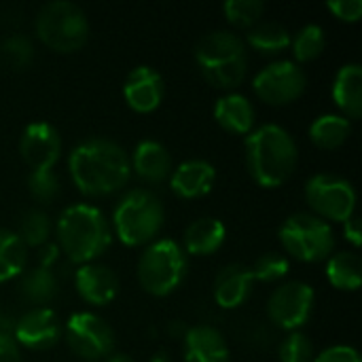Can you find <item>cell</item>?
Wrapping results in <instances>:
<instances>
[{"label": "cell", "instance_id": "cell-28", "mask_svg": "<svg viewBox=\"0 0 362 362\" xmlns=\"http://www.w3.org/2000/svg\"><path fill=\"white\" fill-rule=\"evenodd\" d=\"M28 263V248L15 231L0 229V282L15 280L23 274Z\"/></svg>", "mask_w": 362, "mask_h": 362}, {"label": "cell", "instance_id": "cell-30", "mask_svg": "<svg viewBox=\"0 0 362 362\" xmlns=\"http://www.w3.org/2000/svg\"><path fill=\"white\" fill-rule=\"evenodd\" d=\"M19 235V240L23 242V246L28 248H40L49 242L51 235V218L47 212L34 208L28 210L21 221H19V231H15Z\"/></svg>", "mask_w": 362, "mask_h": 362}, {"label": "cell", "instance_id": "cell-38", "mask_svg": "<svg viewBox=\"0 0 362 362\" xmlns=\"http://www.w3.org/2000/svg\"><path fill=\"white\" fill-rule=\"evenodd\" d=\"M0 362H21V350L8 335H0Z\"/></svg>", "mask_w": 362, "mask_h": 362}, {"label": "cell", "instance_id": "cell-25", "mask_svg": "<svg viewBox=\"0 0 362 362\" xmlns=\"http://www.w3.org/2000/svg\"><path fill=\"white\" fill-rule=\"evenodd\" d=\"M327 280L337 291H358L362 284V263L356 252L344 250L327 259Z\"/></svg>", "mask_w": 362, "mask_h": 362}, {"label": "cell", "instance_id": "cell-26", "mask_svg": "<svg viewBox=\"0 0 362 362\" xmlns=\"http://www.w3.org/2000/svg\"><path fill=\"white\" fill-rule=\"evenodd\" d=\"M352 134V121L341 115H320L310 125V138L318 148L333 151L346 144Z\"/></svg>", "mask_w": 362, "mask_h": 362}, {"label": "cell", "instance_id": "cell-1", "mask_svg": "<svg viewBox=\"0 0 362 362\" xmlns=\"http://www.w3.org/2000/svg\"><path fill=\"white\" fill-rule=\"evenodd\" d=\"M68 170L74 187L87 197L112 195L121 191L132 176L129 155L121 144L108 138L78 142L70 151Z\"/></svg>", "mask_w": 362, "mask_h": 362}, {"label": "cell", "instance_id": "cell-36", "mask_svg": "<svg viewBox=\"0 0 362 362\" xmlns=\"http://www.w3.org/2000/svg\"><path fill=\"white\" fill-rule=\"evenodd\" d=\"M327 6L337 19L348 23H354L362 17V0H331Z\"/></svg>", "mask_w": 362, "mask_h": 362}, {"label": "cell", "instance_id": "cell-29", "mask_svg": "<svg viewBox=\"0 0 362 362\" xmlns=\"http://www.w3.org/2000/svg\"><path fill=\"white\" fill-rule=\"evenodd\" d=\"M325 45H327V34L318 23L303 25L291 40V49L297 59L295 64H308L316 59L325 51Z\"/></svg>", "mask_w": 362, "mask_h": 362}, {"label": "cell", "instance_id": "cell-5", "mask_svg": "<svg viewBox=\"0 0 362 362\" xmlns=\"http://www.w3.org/2000/svg\"><path fill=\"white\" fill-rule=\"evenodd\" d=\"M165 221L161 199L148 189L127 191L112 212V229L121 244L129 248L148 246L159 235Z\"/></svg>", "mask_w": 362, "mask_h": 362}, {"label": "cell", "instance_id": "cell-40", "mask_svg": "<svg viewBox=\"0 0 362 362\" xmlns=\"http://www.w3.org/2000/svg\"><path fill=\"white\" fill-rule=\"evenodd\" d=\"M57 259H59V248L55 244L47 242L45 246L38 248V263H40V267L51 269L57 263Z\"/></svg>", "mask_w": 362, "mask_h": 362}, {"label": "cell", "instance_id": "cell-4", "mask_svg": "<svg viewBox=\"0 0 362 362\" xmlns=\"http://www.w3.org/2000/svg\"><path fill=\"white\" fill-rule=\"evenodd\" d=\"M195 62L206 81L218 89H235L248 72L244 40L227 30L204 34L195 45Z\"/></svg>", "mask_w": 362, "mask_h": 362}, {"label": "cell", "instance_id": "cell-6", "mask_svg": "<svg viewBox=\"0 0 362 362\" xmlns=\"http://www.w3.org/2000/svg\"><path fill=\"white\" fill-rule=\"evenodd\" d=\"M189 272V259L174 240L151 242L138 259V282L153 297H168L180 288Z\"/></svg>", "mask_w": 362, "mask_h": 362}, {"label": "cell", "instance_id": "cell-41", "mask_svg": "<svg viewBox=\"0 0 362 362\" xmlns=\"http://www.w3.org/2000/svg\"><path fill=\"white\" fill-rule=\"evenodd\" d=\"M104 362H134V358L127 354H110L108 358H104Z\"/></svg>", "mask_w": 362, "mask_h": 362}, {"label": "cell", "instance_id": "cell-42", "mask_svg": "<svg viewBox=\"0 0 362 362\" xmlns=\"http://www.w3.org/2000/svg\"><path fill=\"white\" fill-rule=\"evenodd\" d=\"M153 362H168V358H165V354H155Z\"/></svg>", "mask_w": 362, "mask_h": 362}, {"label": "cell", "instance_id": "cell-7", "mask_svg": "<svg viewBox=\"0 0 362 362\" xmlns=\"http://www.w3.org/2000/svg\"><path fill=\"white\" fill-rule=\"evenodd\" d=\"M36 36L57 53H74L89 38V21L83 8L68 0L47 2L36 15Z\"/></svg>", "mask_w": 362, "mask_h": 362}, {"label": "cell", "instance_id": "cell-23", "mask_svg": "<svg viewBox=\"0 0 362 362\" xmlns=\"http://www.w3.org/2000/svg\"><path fill=\"white\" fill-rule=\"evenodd\" d=\"M333 100L341 117L354 121L362 112V66L352 62L339 68L333 81Z\"/></svg>", "mask_w": 362, "mask_h": 362}, {"label": "cell", "instance_id": "cell-39", "mask_svg": "<svg viewBox=\"0 0 362 362\" xmlns=\"http://www.w3.org/2000/svg\"><path fill=\"white\" fill-rule=\"evenodd\" d=\"M344 235H346V240L354 246V248H358L362 244V238H361V218H358V214H352L346 223H344Z\"/></svg>", "mask_w": 362, "mask_h": 362}, {"label": "cell", "instance_id": "cell-22", "mask_svg": "<svg viewBox=\"0 0 362 362\" xmlns=\"http://www.w3.org/2000/svg\"><path fill=\"white\" fill-rule=\"evenodd\" d=\"M227 240V229L225 225L218 221V218H212V216H204V218H197L193 221L187 231H185V238H182V250L185 255L189 257H208V255H214L216 250L223 248Z\"/></svg>", "mask_w": 362, "mask_h": 362}, {"label": "cell", "instance_id": "cell-35", "mask_svg": "<svg viewBox=\"0 0 362 362\" xmlns=\"http://www.w3.org/2000/svg\"><path fill=\"white\" fill-rule=\"evenodd\" d=\"M28 189L30 195L36 202L49 204L59 195V178L55 176L53 170H45V172H30L28 176Z\"/></svg>", "mask_w": 362, "mask_h": 362}, {"label": "cell", "instance_id": "cell-33", "mask_svg": "<svg viewBox=\"0 0 362 362\" xmlns=\"http://www.w3.org/2000/svg\"><path fill=\"white\" fill-rule=\"evenodd\" d=\"M288 269H291V261L282 252H265L250 267L255 282H263V284H274V282L286 278Z\"/></svg>", "mask_w": 362, "mask_h": 362}, {"label": "cell", "instance_id": "cell-17", "mask_svg": "<svg viewBox=\"0 0 362 362\" xmlns=\"http://www.w3.org/2000/svg\"><path fill=\"white\" fill-rule=\"evenodd\" d=\"M214 182L216 170L206 159H187L170 174V187L182 199H197L208 195Z\"/></svg>", "mask_w": 362, "mask_h": 362}, {"label": "cell", "instance_id": "cell-14", "mask_svg": "<svg viewBox=\"0 0 362 362\" xmlns=\"http://www.w3.org/2000/svg\"><path fill=\"white\" fill-rule=\"evenodd\" d=\"M59 318L51 308H32L17 318L13 339L28 350H49L59 341Z\"/></svg>", "mask_w": 362, "mask_h": 362}, {"label": "cell", "instance_id": "cell-24", "mask_svg": "<svg viewBox=\"0 0 362 362\" xmlns=\"http://www.w3.org/2000/svg\"><path fill=\"white\" fill-rule=\"evenodd\" d=\"M17 291H19V297L23 301L32 303L34 308H47L57 297L59 282H57V276L53 274V269L34 267L19 276Z\"/></svg>", "mask_w": 362, "mask_h": 362}, {"label": "cell", "instance_id": "cell-37", "mask_svg": "<svg viewBox=\"0 0 362 362\" xmlns=\"http://www.w3.org/2000/svg\"><path fill=\"white\" fill-rule=\"evenodd\" d=\"M314 362H362L358 350L352 346H333L322 350L318 356H314Z\"/></svg>", "mask_w": 362, "mask_h": 362}, {"label": "cell", "instance_id": "cell-11", "mask_svg": "<svg viewBox=\"0 0 362 362\" xmlns=\"http://www.w3.org/2000/svg\"><path fill=\"white\" fill-rule=\"evenodd\" d=\"M305 87H308V76L303 68L291 59L272 62L252 81L255 93L272 106H284L299 100Z\"/></svg>", "mask_w": 362, "mask_h": 362}, {"label": "cell", "instance_id": "cell-10", "mask_svg": "<svg viewBox=\"0 0 362 362\" xmlns=\"http://www.w3.org/2000/svg\"><path fill=\"white\" fill-rule=\"evenodd\" d=\"M70 350L87 362L108 358L115 350V333L110 325L93 312H76L64 329Z\"/></svg>", "mask_w": 362, "mask_h": 362}, {"label": "cell", "instance_id": "cell-21", "mask_svg": "<svg viewBox=\"0 0 362 362\" xmlns=\"http://www.w3.org/2000/svg\"><path fill=\"white\" fill-rule=\"evenodd\" d=\"M214 119L216 123L238 136H248L255 129V106L242 93H227L216 100L214 104Z\"/></svg>", "mask_w": 362, "mask_h": 362}, {"label": "cell", "instance_id": "cell-27", "mask_svg": "<svg viewBox=\"0 0 362 362\" xmlns=\"http://www.w3.org/2000/svg\"><path fill=\"white\" fill-rule=\"evenodd\" d=\"M248 45L263 55H280L291 49V32L278 21H261L246 34Z\"/></svg>", "mask_w": 362, "mask_h": 362}, {"label": "cell", "instance_id": "cell-12", "mask_svg": "<svg viewBox=\"0 0 362 362\" xmlns=\"http://www.w3.org/2000/svg\"><path fill=\"white\" fill-rule=\"evenodd\" d=\"M316 293L310 284L293 280L276 288L267 301L269 320L282 331H299L312 318Z\"/></svg>", "mask_w": 362, "mask_h": 362}, {"label": "cell", "instance_id": "cell-9", "mask_svg": "<svg viewBox=\"0 0 362 362\" xmlns=\"http://www.w3.org/2000/svg\"><path fill=\"white\" fill-rule=\"evenodd\" d=\"M305 202L312 214L327 223H346L356 214V191L350 180L337 174L312 176L305 182Z\"/></svg>", "mask_w": 362, "mask_h": 362}, {"label": "cell", "instance_id": "cell-18", "mask_svg": "<svg viewBox=\"0 0 362 362\" xmlns=\"http://www.w3.org/2000/svg\"><path fill=\"white\" fill-rule=\"evenodd\" d=\"M255 288V278L250 267L233 263L218 272L214 280V301L223 310H238L244 305Z\"/></svg>", "mask_w": 362, "mask_h": 362}, {"label": "cell", "instance_id": "cell-13", "mask_svg": "<svg viewBox=\"0 0 362 362\" xmlns=\"http://www.w3.org/2000/svg\"><path fill=\"white\" fill-rule=\"evenodd\" d=\"M19 155L32 172L53 170L62 155L59 132L47 121H34L25 125L19 138Z\"/></svg>", "mask_w": 362, "mask_h": 362}, {"label": "cell", "instance_id": "cell-20", "mask_svg": "<svg viewBox=\"0 0 362 362\" xmlns=\"http://www.w3.org/2000/svg\"><path fill=\"white\" fill-rule=\"evenodd\" d=\"M129 165H132V172L148 185L163 182L165 178H170V174L174 170L170 151L157 140L138 142L134 148V155L129 159Z\"/></svg>", "mask_w": 362, "mask_h": 362}, {"label": "cell", "instance_id": "cell-19", "mask_svg": "<svg viewBox=\"0 0 362 362\" xmlns=\"http://www.w3.org/2000/svg\"><path fill=\"white\" fill-rule=\"evenodd\" d=\"M185 362H229V346L223 333L210 325L185 331Z\"/></svg>", "mask_w": 362, "mask_h": 362}, {"label": "cell", "instance_id": "cell-34", "mask_svg": "<svg viewBox=\"0 0 362 362\" xmlns=\"http://www.w3.org/2000/svg\"><path fill=\"white\" fill-rule=\"evenodd\" d=\"M314 344L301 331H293L280 344V361L282 362H314Z\"/></svg>", "mask_w": 362, "mask_h": 362}, {"label": "cell", "instance_id": "cell-32", "mask_svg": "<svg viewBox=\"0 0 362 362\" xmlns=\"http://www.w3.org/2000/svg\"><path fill=\"white\" fill-rule=\"evenodd\" d=\"M223 13H225L227 21L233 23L235 28L252 30L255 25L261 23L265 4L259 0H229L223 4Z\"/></svg>", "mask_w": 362, "mask_h": 362}, {"label": "cell", "instance_id": "cell-8", "mask_svg": "<svg viewBox=\"0 0 362 362\" xmlns=\"http://www.w3.org/2000/svg\"><path fill=\"white\" fill-rule=\"evenodd\" d=\"M280 242L286 255L301 263L327 261L335 248V235L327 221L312 212L291 214L280 227Z\"/></svg>", "mask_w": 362, "mask_h": 362}, {"label": "cell", "instance_id": "cell-31", "mask_svg": "<svg viewBox=\"0 0 362 362\" xmlns=\"http://www.w3.org/2000/svg\"><path fill=\"white\" fill-rule=\"evenodd\" d=\"M34 59V45L23 34H11L0 42V64L8 70H25Z\"/></svg>", "mask_w": 362, "mask_h": 362}, {"label": "cell", "instance_id": "cell-2", "mask_svg": "<svg viewBox=\"0 0 362 362\" xmlns=\"http://www.w3.org/2000/svg\"><path fill=\"white\" fill-rule=\"evenodd\" d=\"M246 168L259 187H282L297 168V144L288 129L276 123L255 127L244 142Z\"/></svg>", "mask_w": 362, "mask_h": 362}, {"label": "cell", "instance_id": "cell-16", "mask_svg": "<svg viewBox=\"0 0 362 362\" xmlns=\"http://www.w3.org/2000/svg\"><path fill=\"white\" fill-rule=\"evenodd\" d=\"M74 286L81 299L89 305H108L119 293V278L106 265L87 263L76 269Z\"/></svg>", "mask_w": 362, "mask_h": 362}, {"label": "cell", "instance_id": "cell-15", "mask_svg": "<svg viewBox=\"0 0 362 362\" xmlns=\"http://www.w3.org/2000/svg\"><path fill=\"white\" fill-rule=\"evenodd\" d=\"M123 95L132 110L148 115L163 102V78L151 66H138L127 74Z\"/></svg>", "mask_w": 362, "mask_h": 362}, {"label": "cell", "instance_id": "cell-3", "mask_svg": "<svg viewBox=\"0 0 362 362\" xmlns=\"http://www.w3.org/2000/svg\"><path fill=\"white\" fill-rule=\"evenodd\" d=\"M57 248L76 265L93 263L112 244L104 212L91 204L68 206L57 218Z\"/></svg>", "mask_w": 362, "mask_h": 362}]
</instances>
